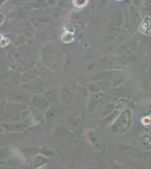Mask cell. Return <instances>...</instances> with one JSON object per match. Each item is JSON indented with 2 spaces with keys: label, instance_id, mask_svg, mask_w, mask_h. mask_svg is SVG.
<instances>
[{
  "label": "cell",
  "instance_id": "3957f363",
  "mask_svg": "<svg viewBox=\"0 0 151 169\" xmlns=\"http://www.w3.org/2000/svg\"><path fill=\"white\" fill-rule=\"evenodd\" d=\"M89 0H72V3L76 8L82 9L86 7Z\"/></svg>",
  "mask_w": 151,
  "mask_h": 169
},
{
  "label": "cell",
  "instance_id": "277c9868",
  "mask_svg": "<svg viewBox=\"0 0 151 169\" xmlns=\"http://www.w3.org/2000/svg\"><path fill=\"white\" fill-rule=\"evenodd\" d=\"M116 1H122V0H116Z\"/></svg>",
  "mask_w": 151,
  "mask_h": 169
},
{
  "label": "cell",
  "instance_id": "7a4b0ae2",
  "mask_svg": "<svg viewBox=\"0 0 151 169\" xmlns=\"http://www.w3.org/2000/svg\"><path fill=\"white\" fill-rule=\"evenodd\" d=\"M61 40L65 43H69L74 40V33L66 30L61 36Z\"/></svg>",
  "mask_w": 151,
  "mask_h": 169
},
{
  "label": "cell",
  "instance_id": "6da1fadb",
  "mask_svg": "<svg viewBox=\"0 0 151 169\" xmlns=\"http://www.w3.org/2000/svg\"><path fill=\"white\" fill-rule=\"evenodd\" d=\"M140 29L143 33L147 35H151V18L150 17H146L142 20Z\"/></svg>",
  "mask_w": 151,
  "mask_h": 169
}]
</instances>
